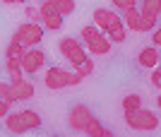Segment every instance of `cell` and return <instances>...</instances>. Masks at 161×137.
Returning <instances> with one entry per match:
<instances>
[{
	"instance_id": "1",
	"label": "cell",
	"mask_w": 161,
	"mask_h": 137,
	"mask_svg": "<svg viewBox=\"0 0 161 137\" xmlns=\"http://www.w3.org/2000/svg\"><path fill=\"white\" fill-rule=\"evenodd\" d=\"M80 36L87 41V48L92 51V55H106V53H111V46H113V43L108 41V36H103L94 24L84 27L80 31Z\"/></svg>"
},
{
	"instance_id": "2",
	"label": "cell",
	"mask_w": 161,
	"mask_h": 137,
	"mask_svg": "<svg viewBox=\"0 0 161 137\" xmlns=\"http://www.w3.org/2000/svg\"><path fill=\"white\" fill-rule=\"evenodd\" d=\"M125 123H128V128H132V130H156L159 128V113H152V111H144L140 106L137 111H132V113H125Z\"/></svg>"
},
{
	"instance_id": "3",
	"label": "cell",
	"mask_w": 161,
	"mask_h": 137,
	"mask_svg": "<svg viewBox=\"0 0 161 137\" xmlns=\"http://www.w3.org/2000/svg\"><path fill=\"white\" fill-rule=\"evenodd\" d=\"M43 84H46L48 89H55L60 91L65 87H75V84H80L77 75L75 72H67L63 68H48L46 70V77H43Z\"/></svg>"
},
{
	"instance_id": "4",
	"label": "cell",
	"mask_w": 161,
	"mask_h": 137,
	"mask_svg": "<svg viewBox=\"0 0 161 137\" xmlns=\"http://www.w3.org/2000/svg\"><path fill=\"white\" fill-rule=\"evenodd\" d=\"M159 12H161V0H142L140 7V27L137 31H152L159 24Z\"/></svg>"
},
{
	"instance_id": "5",
	"label": "cell",
	"mask_w": 161,
	"mask_h": 137,
	"mask_svg": "<svg viewBox=\"0 0 161 137\" xmlns=\"http://www.w3.org/2000/svg\"><path fill=\"white\" fill-rule=\"evenodd\" d=\"M14 39L24 48H34L43 39V27H41V24H34V22H24V24H19V29L14 31Z\"/></svg>"
},
{
	"instance_id": "6",
	"label": "cell",
	"mask_w": 161,
	"mask_h": 137,
	"mask_svg": "<svg viewBox=\"0 0 161 137\" xmlns=\"http://www.w3.org/2000/svg\"><path fill=\"white\" fill-rule=\"evenodd\" d=\"M19 65H22V72L24 75H36L43 65H46V53L43 51H39V48H27L24 53H22L19 58Z\"/></svg>"
},
{
	"instance_id": "7",
	"label": "cell",
	"mask_w": 161,
	"mask_h": 137,
	"mask_svg": "<svg viewBox=\"0 0 161 137\" xmlns=\"http://www.w3.org/2000/svg\"><path fill=\"white\" fill-rule=\"evenodd\" d=\"M92 118H94V113H92L89 106L75 103L72 108H70V113H67V125H70L75 132H84V125H87Z\"/></svg>"
},
{
	"instance_id": "8",
	"label": "cell",
	"mask_w": 161,
	"mask_h": 137,
	"mask_svg": "<svg viewBox=\"0 0 161 137\" xmlns=\"http://www.w3.org/2000/svg\"><path fill=\"white\" fill-rule=\"evenodd\" d=\"M60 53L67 63H72V65H80V63L87 60V53H84V48H82L80 41H75L70 36L60 39Z\"/></svg>"
},
{
	"instance_id": "9",
	"label": "cell",
	"mask_w": 161,
	"mask_h": 137,
	"mask_svg": "<svg viewBox=\"0 0 161 137\" xmlns=\"http://www.w3.org/2000/svg\"><path fill=\"white\" fill-rule=\"evenodd\" d=\"M39 10H41V27L53 29V31L63 27V17L58 14V10H55V5H53V0H43Z\"/></svg>"
},
{
	"instance_id": "10",
	"label": "cell",
	"mask_w": 161,
	"mask_h": 137,
	"mask_svg": "<svg viewBox=\"0 0 161 137\" xmlns=\"http://www.w3.org/2000/svg\"><path fill=\"white\" fill-rule=\"evenodd\" d=\"M34 96V84L29 79H19V82L10 84V94H7V101L14 103V101H29Z\"/></svg>"
},
{
	"instance_id": "11",
	"label": "cell",
	"mask_w": 161,
	"mask_h": 137,
	"mask_svg": "<svg viewBox=\"0 0 161 137\" xmlns=\"http://www.w3.org/2000/svg\"><path fill=\"white\" fill-rule=\"evenodd\" d=\"M92 22H94L96 29H103V31H106L113 22H120V17H118L113 10H108V7H96L94 14H92Z\"/></svg>"
},
{
	"instance_id": "12",
	"label": "cell",
	"mask_w": 161,
	"mask_h": 137,
	"mask_svg": "<svg viewBox=\"0 0 161 137\" xmlns=\"http://www.w3.org/2000/svg\"><path fill=\"white\" fill-rule=\"evenodd\" d=\"M137 63H140L142 68H147V70L156 68V65H159V48H156V46H147V48H142L140 55H137Z\"/></svg>"
},
{
	"instance_id": "13",
	"label": "cell",
	"mask_w": 161,
	"mask_h": 137,
	"mask_svg": "<svg viewBox=\"0 0 161 137\" xmlns=\"http://www.w3.org/2000/svg\"><path fill=\"white\" fill-rule=\"evenodd\" d=\"M106 34H108V41L111 43H123L128 39V29H125V24H123V19H120V22H113V24L106 29Z\"/></svg>"
},
{
	"instance_id": "14",
	"label": "cell",
	"mask_w": 161,
	"mask_h": 137,
	"mask_svg": "<svg viewBox=\"0 0 161 137\" xmlns=\"http://www.w3.org/2000/svg\"><path fill=\"white\" fill-rule=\"evenodd\" d=\"M19 120L22 125L27 128V130H36V128H41V116L36 113V111H19Z\"/></svg>"
},
{
	"instance_id": "15",
	"label": "cell",
	"mask_w": 161,
	"mask_h": 137,
	"mask_svg": "<svg viewBox=\"0 0 161 137\" xmlns=\"http://www.w3.org/2000/svg\"><path fill=\"white\" fill-rule=\"evenodd\" d=\"M84 132H87V135H92V137H113V132L106 130V128L99 123V118H92V120L84 125Z\"/></svg>"
},
{
	"instance_id": "16",
	"label": "cell",
	"mask_w": 161,
	"mask_h": 137,
	"mask_svg": "<svg viewBox=\"0 0 161 137\" xmlns=\"http://www.w3.org/2000/svg\"><path fill=\"white\" fill-rule=\"evenodd\" d=\"M123 24H125L130 31H137V27H140V10H137V7L123 10Z\"/></svg>"
},
{
	"instance_id": "17",
	"label": "cell",
	"mask_w": 161,
	"mask_h": 137,
	"mask_svg": "<svg viewBox=\"0 0 161 137\" xmlns=\"http://www.w3.org/2000/svg\"><path fill=\"white\" fill-rule=\"evenodd\" d=\"M5 65H7V72H10V79L14 82H19L24 79V72H22V65H19V58H5Z\"/></svg>"
},
{
	"instance_id": "18",
	"label": "cell",
	"mask_w": 161,
	"mask_h": 137,
	"mask_svg": "<svg viewBox=\"0 0 161 137\" xmlns=\"http://www.w3.org/2000/svg\"><path fill=\"white\" fill-rule=\"evenodd\" d=\"M5 128L10 132H14V135H22V132H27V128L22 125L19 120V113H7L5 116Z\"/></svg>"
},
{
	"instance_id": "19",
	"label": "cell",
	"mask_w": 161,
	"mask_h": 137,
	"mask_svg": "<svg viewBox=\"0 0 161 137\" xmlns=\"http://www.w3.org/2000/svg\"><path fill=\"white\" fill-rule=\"evenodd\" d=\"M140 106H142V96L140 94H128L123 99V111H125V113H132V111H137Z\"/></svg>"
},
{
	"instance_id": "20",
	"label": "cell",
	"mask_w": 161,
	"mask_h": 137,
	"mask_svg": "<svg viewBox=\"0 0 161 137\" xmlns=\"http://www.w3.org/2000/svg\"><path fill=\"white\" fill-rule=\"evenodd\" d=\"M22 53H24V46L12 36L10 43H7V48H5V58H22Z\"/></svg>"
},
{
	"instance_id": "21",
	"label": "cell",
	"mask_w": 161,
	"mask_h": 137,
	"mask_svg": "<svg viewBox=\"0 0 161 137\" xmlns=\"http://www.w3.org/2000/svg\"><path fill=\"white\" fill-rule=\"evenodd\" d=\"M92 72H94V60H84V63H80V65H75V75H77V79H84V77L87 75H92Z\"/></svg>"
},
{
	"instance_id": "22",
	"label": "cell",
	"mask_w": 161,
	"mask_h": 137,
	"mask_svg": "<svg viewBox=\"0 0 161 137\" xmlns=\"http://www.w3.org/2000/svg\"><path fill=\"white\" fill-rule=\"evenodd\" d=\"M53 5L60 17H67V14L75 12V0H53Z\"/></svg>"
},
{
	"instance_id": "23",
	"label": "cell",
	"mask_w": 161,
	"mask_h": 137,
	"mask_svg": "<svg viewBox=\"0 0 161 137\" xmlns=\"http://www.w3.org/2000/svg\"><path fill=\"white\" fill-rule=\"evenodd\" d=\"M24 17H27V22H34V24H41V10L34 5H27L24 7Z\"/></svg>"
},
{
	"instance_id": "24",
	"label": "cell",
	"mask_w": 161,
	"mask_h": 137,
	"mask_svg": "<svg viewBox=\"0 0 161 137\" xmlns=\"http://www.w3.org/2000/svg\"><path fill=\"white\" fill-rule=\"evenodd\" d=\"M149 82H152V87H156V89L161 87V70H159V65L152 68V77H149Z\"/></svg>"
},
{
	"instance_id": "25",
	"label": "cell",
	"mask_w": 161,
	"mask_h": 137,
	"mask_svg": "<svg viewBox=\"0 0 161 137\" xmlns=\"http://www.w3.org/2000/svg\"><path fill=\"white\" fill-rule=\"evenodd\" d=\"M135 3H137V0H113V5L118 7V10H128V7H135Z\"/></svg>"
},
{
	"instance_id": "26",
	"label": "cell",
	"mask_w": 161,
	"mask_h": 137,
	"mask_svg": "<svg viewBox=\"0 0 161 137\" xmlns=\"http://www.w3.org/2000/svg\"><path fill=\"white\" fill-rule=\"evenodd\" d=\"M10 106H12L10 101H5V99H0V118H5L7 113H10Z\"/></svg>"
},
{
	"instance_id": "27",
	"label": "cell",
	"mask_w": 161,
	"mask_h": 137,
	"mask_svg": "<svg viewBox=\"0 0 161 137\" xmlns=\"http://www.w3.org/2000/svg\"><path fill=\"white\" fill-rule=\"evenodd\" d=\"M159 43H161V29L156 27V29H154V34H152V46L159 48Z\"/></svg>"
},
{
	"instance_id": "28",
	"label": "cell",
	"mask_w": 161,
	"mask_h": 137,
	"mask_svg": "<svg viewBox=\"0 0 161 137\" xmlns=\"http://www.w3.org/2000/svg\"><path fill=\"white\" fill-rule=\"evenodd\" d=\"M7 94H10V84L0 82V99H5V101H7Z\"/></svg>"
},
{
	"instance_id": "29",
	"label": "cell",
	"mask_w": 161,
	"mask_h": 137,
	"mask_svg": "<svg viewBox=\"0 0 161 137\" xmlns=\"http://www.w3.org/2000/svg\"><path fill=\"white\" fill-rule=\"evenodd\" d=\"M3 5H19V3H27V0H0Z\"/></svg>"
}]
</instances>
